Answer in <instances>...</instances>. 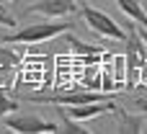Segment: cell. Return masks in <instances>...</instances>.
Instances as JSON below:
<instances>
[{"label":"cell","instance_id":"cell-1","mask_svg":"<svg viewBox=\"0 0 147 134\" xmlns=\"http://www.w3.org/2000/svg\"><path fill=\"white\" fill-rule=\"evenodd\" d=\"M72 28V23H65V21H57V18H49L44 23H34V26H23L8 36H3L0 41L3 44H39V41H49L54 36H62Z\"/></svg>","mask_w":147,"mask_h":134},{"label":"cell","instance_id":"cell-2","mask_svg":"<svg viewBox=\"0 0 147 134\" xmlns=\"http://www.w3.org/2000/svg\"><path fill=\"white\" fill-rule=\"evenodd\" d=\"M78 8H80L83 21H85V26H88L90 31H96V34H101V36H106V39H116V41H124V39H127L124 28H121L109 13H103V10H98V8L88 5V3H78Z\"/></svg>","mask_w":147,"mask_h":134},{"label":"cell","instance_id":"cell-3","mask_svg":"<svg viewBox=\"0 0 147 134\" xmlns=\"http://www.w3.org/2000/svg\"><path fill=\"white\" fill-rule=\"evenodd\" d=\"M127 57H124V85L127 88H137V80H134V75L140 72V67H142V62H145V41L140 39V34H137V26H129V31H127Z\"/></svg>","mask_w":147,"mask_h":134},{"label":"cell","instance_id":"cell-4","mask_svg":"<svg viewBox=\"0 0 147 134\" xmlns=\"http://www.w3.org/2000/svg\"><path fill=\"white\" fill-rule=\"evenodd\" d=\"M3 124L8 132H18V134H54L59 127L54 121H44L39 116H3Z\"/></svg>","mask_w":147,"mask_h":134},{"label":"cell","instance_id":"cell-5","mask_svg":"<svg viewBox=\"0 0 147 134\" xmlns=\"http://www.w3.org/2000/svg\"><path fill=\"white\" fill-rule=\"evenodd\" d=\"M78 10V0H36L26 8L28 15H44V18H62Z\"/></svg>","mask_w":147,"mask_h":134},{"label":"cell","instance_id":"cell-6","mask_svg":"<svg viewBox=\"0 0 147 134\" xmlns=\"http://www.w3.org/2000/svg\"><path fill=\"white\" fill-rule=\"evenodd\" d=\"M116 5H119L134 23H140L142 28H147V13H145V8H142L140 0H116Z\"/></svg>","mask_w":147,"mask_h":134},{"label":"cell","instance_id":"cell-7","mask_svg":"<svg viewBox=\"0 0 147 134\" xmlns=\"http://www.w3.org/2000/svg\"><path fill=\"white\" fill-rule=\"evenodd\" d=\"M54 111H57V114H59V119H62V121L57 124V127H59L57 132H65V134H90V129H85V127H83L80 121L70 119V116H67V114H65V111H62L59 106H57Z\"/></svg>","mask_w":147,"mask_h":134},{"label":"cell","instance_id":"cell-8","mask_svg":"<svg viewBox=\"0 0 147 134\" xmlns=\"http://www.w3.org/2000/svg\"><path fill=\"white\" fill-rule=\"evenodd\" d=\"M18 65H21V54L0 41V72H8V70H13Z\"/></svg>","mask_w":147,"mask_h":134},{"label":"cell","instance_id":"cell-9","mask_svg":"<svg viewBox=\"0 0 147 134\" xmlns=\"http://www.w3.org/2000/svg\"><path fill=\"white\" fill-rule=\"evenodd\" d=\"M114 111H116V114H119V119H121V124H119V132L132 134V132H140V129H142V119H140V116H132V114L121 111V106H116Z\"/></svg>","mask_w":147,"mask_h":134},{"label":"cell","instance_id":"cell-10","mask_svg":"<svg viewBox=\"0 0 147 134\" xmlns=\"http://www.w3.org/2000/svg\"><path fill=\"white\" fill-rule=\"evenodd\" d=\"M16 108H18V101L8 93V88H3V85H0V119H3V116H8V114H13Z\"/></svg>","mask_w":147,"mask_h":134},{"label":"cell","instance_id":"cell-11","mask_svg":"<svg viewBox=\"0 0 147 134\" xmlns=\"http://www.w3.org/2000/svg\"><path fill=\"white\" fill-rule=\"evenodd\" d=\"M67 41H70V46L75 49V52H80V54H101V46H93V44H85V41H80V39H75L70 31H67Z\"/></svg>","mask_w":147,"mask_h":134},{"label":"cell","instance_id":"cell-12","mask_svg":"<svg viewBox=\"0 0 147 134\" xmlns=\"http://www.w3.org/2000/svg\"><path fill=\"white\" fill-rule=\"evenodd\" d=\"M0 26H8V28H16V15L8 10V5L0 3Z\"/></svg>","mask_w":147,"mask_h":134},{"label":"cell","instance_id":"cell-13","mask_svg":"<svg viewBox=\"0 0 147 134\" xmlns=\"http://www.w3.org/2000/svg\"><path fill=\"white\" fill-rule=\"evenodd\" d=\"M137 34H140V39H142V41L147 44V28H142V26H137Z\"/></svg>","mask_w":147,"mask_h":134},{"label":"cell","instance_id":"cell-14","mask_svg":"<svg viewBox=\"0 0 147 134\" xmlns=\"http://www.w3.org/2000/svg\"><path fill=\"white\" fill-rule=\"evenodd\" d=\"M5 3H13V0H5Z\"/></svg>","mask_w":147,"mask_h":134}]
</instances>
